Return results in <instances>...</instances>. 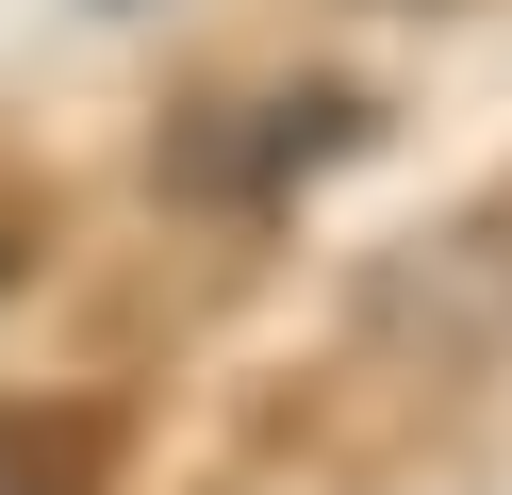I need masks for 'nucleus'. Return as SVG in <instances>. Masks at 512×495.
I'll use <instances>...</instances> for the list:
<instances>
[{"instance_id": "nucleus-1", "label": "nucleus", "mask_w": 512, "mask_h": 495, "mask_svg": "<svg viewBox=\"0 0 512 495\" xmlns=\"http://www.w3.org/2000/svg\"><path fill=\"white\" fill-rule=\"evenodd\" d=\"M364 99H347V83H298V99H265V116H199V132H182V182H199V198H248V215H265V198H298V165H331V149H364Z\"/></svg>"}, {"instance_id": "nucleus-2", "label": "nucleus", "mask_w": 512, "mask_h": 495, "mask_svg": "<svg viewBox=\"0 0 512 495\" xmlns=\"http://www.w3.org/2000/svg\"><path fill=\"white\" fill-rule=\"evenodd\" d=\"M0 495H100V413H67V396H0Z\"/></svg>"}, {"instance_id": "nucleus-3", "label": "nucleus", "mask_w": 512, "mask_h": 495, "mask_svg": "<svg viewBox=\"0 0 512 495\" xmlns=\"http://www.w3.org/2000/svg\"><path fill=\"white\" fill-rule=\"evenodd\" d=\"M0 297H17V215H0Z\"/></svg>"}, {"instance_id": "nucleus-4", "label": "nucleus", "mask_w": 512, "mask_h": 495, "mask_svg": "<svg viewBox=\"0 0 512 495\" xmlns=\"http://www.w3.org/2000/svg\"><path fill=\"white\" fill-rule=\"evenodd\" d=\"M116 17H133V0H116Z\"/></svg>"}]
</instances>
